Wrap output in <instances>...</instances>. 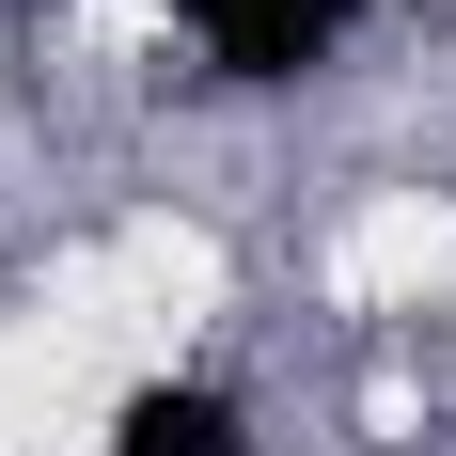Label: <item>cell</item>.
I'll return each mask as SVG.
<instances>
[{"instance_id": "6da1fadb", "label": "cell", "mask_w": 456, "mask_h": 456, "mask_svg": "<svg viewBox=\"0 0 456 456\" xmlns=\"http://www.w3.org/2000/svg\"><path fill=\"white\" fill-rule=\"evenodd\" d=\"M174 16H205V47H221V63H252V79H268V63H315V47L346 32L362 0H174Z\"/></svg>"}, {"instance_id": "7a4b0ae2", "label": "cell", "mask_w": 456, "mask_h": 456, "mask_svg": "<svg viewBox=\"0 0 456 456\" xmlns=\"http://www.w3.org/2000/svg\"><path fill=\"white\" fill-rule=\"evenodd\" d=\"M110 456H252V410H236V394H205V378H158V394H126Z\"/></svg>"}]
</instances>
